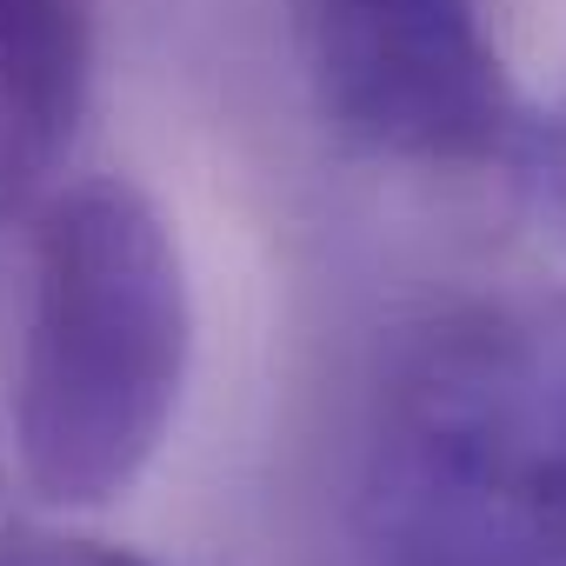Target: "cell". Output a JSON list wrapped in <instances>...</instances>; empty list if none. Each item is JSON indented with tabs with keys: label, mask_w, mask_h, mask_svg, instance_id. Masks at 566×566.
<instances>
[{
	"label": "cell",
	"mask_w": 566,
	"mask_h": 566,
	"mask_svg": "<svg viewBox=\"0 0 566 566\" xmlns=\"http://www.w3.org/2000/svg\"><path fill=\"white\" fill-rule=\"evenodd\" d=\"M193 367V294L167 213L114 174L61 187L34 220L14 374L21 480L54 506L120 500L160 453Z\"/></svg>",
	"instance_id": "obj_1"
},
{
	"label": "cell",
	"mask_w": 566,
	"mask_h": 566,
	"mask_svg": "<svg viewBox=\"0 0 566 566\" xmlns=\"http://www.w3.org/2000/svg\"><path fill=\"white\" fill-rule=\"evenodd\" d=\"M360 520L380 566H566V354L506 321L433 334L380 394Z\"/></svg>",
	"instance_id": "obj_2"
},
{
	"label": "cell",
	"mask_w": 566,
	"mask_h": 566,
	"mask_svg": "<svg viewBox=\"0 0 566 566\" xmlns=\"http://www.w3.org/2000/svg\"><path fill=\"white\" fill-rule=\"evenodd\" d=\"M301 48L340 140L407 167H486L526 140L480 0H301Z\"/></svg>",
	"instance_id": "obj_3"
},
{
	"label": "cell",
	"mask_w": 566,
	"mask_h": 566,
	"mask_svg": "<svg viewBox=\"0 0 566 566\" xmlns=\"http://www.w3.org/2000/svg\"><path fill=\"white\" fill-rule=\"evenodd\" d=\"M94 87V0H0V193L41 180Z\"/></svg>",
	"instance_id": "obj_4"
},
{
	"label": "cell",
	"mask_w": 566,
	"mask_h": 566,
	"mask_svg": "<svg viewBox=\"0 0 566 566\" xmlns=\"http://www.w3.org/2000/svg\"><path fill=\"white\" fill-rule=\"evenodd\" d=\"M0 566H154V559L107 539H81V533H14L0 546Z\"/></svg>",
	"instance_id": "obj_5"
},
{
	"label": "cell",
	"mask_w": 566,
	"mask_h": 566,
	"mask_svg": "<svg viewBox=\"0 0 566 566\" xmlns=\"http://www.w3.org/2000/svg\"><path fill=\"white\" fill-rule=\"evenodd\" d=\"M21 533V520H14V467H8V453H0V546H8Z\"/></svg>",
	"instance_id": "obj_6"
},
{
	"label": "cell",
	"mask_w": 566,
	"mask_h": 566,
	"mask_svg": "<svg viewBox=\"0 0 566 566\" xmlns=\"http://www.w3.org/2000/svg\"><path fill=\"white\" fill-rule=\"evenodd\" d=\"M559 160H566V154H559Z\"/></svg>",
	"instance_id": "obj_7"
}]
</instances>
